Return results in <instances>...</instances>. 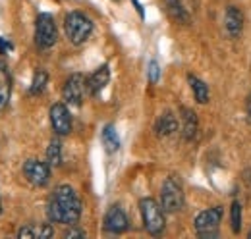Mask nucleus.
I'll list each match as a JSON object with an SVG mask.
<instances>
[{
    "label": "nucleus",
    "mask_w": 251,
    "mask_h": 239,
    "mask_svg": "<svg viewBox=\"0 0 251 239\" xmlns=\"http://www.w3.org/2000/svg\"><path fill=\"white\" fill-rule=\"evenodd\" d=\"M176 129H178V120H176V116H174L172 112H164V114L157 120L155 131H157L160 137H168V135H172Z\"/></svg>",
    "instance_id": "obj_14"
},
{
    "label": "nucleus",
    "mask_w": 251,
    "mask_h": 239,
    "mask_svg": "<svg viewBox=\"0 0 251 239\" xmlns=\"http://www.w3.org/2000/svg\"><path fill=\"white\" fill-rule=\"evenodd\" d=\"M246 110H248V118H250V121H251V93H250V96H248V100H246Z\"/></svg>",
    "instance_id": "obj_28"
},
{
    "label": "nucleus",
    "mask_w": 251,
    "mask_h": 239,
    "mask_svg": "<svg viewBox=\"0 0 251 239\" xmlns=\"http://www.w3.org/2000/svg\"><path fill=\"white\" fill-rule=\"evenodd\" d=\"M166 8H168V14L176 20V22H182V24H188L189 18H188V12L186 8L182 6V0H164Z\"/></svg>",
    "instance_id": "obj_18"
},
{
    "label": "nucleus",
    "mask_w": 251,
    "mask_h": 239,
    "mask_svg": "<svg viewBox=\"0 0 251 239\" xmlns=\"http://www.w3.org/2000/svg\"><path fill=\"white\" fill-rule=\"evenodd\" d=\"M24 176L35 187H45L50 179V164L31 158L24 164Z\"/></svg>",
    "instance_id": "obj_7"
},
{
    "label": "nucleus",
    "mask_w": 251,
    "mask_h": 239,
    "mask_svg": "<svg viewBox=\"0 0 251 239\" xmlns=\"http://www.w3.org/2000/svg\"><path fill=\"white\" fill-rule=\"evenodd\" d=\"M127 226H129V222H127V216H126L124 210L118 205L110 207L106 216H104V230L110 232V234H124Z\"/></svg>",
    "instance_id": "obj_10"
},
{
    "label": "nucleus",
    "mask_w": 251,
    "mask_h": 239,
    "mask_svg": "<svg viewBox=\"0 0 251 239\" xmlns=\"http://www.w3.org/2000/svg\"><path fill=\"white\" fill-rule=\"evenodd\" d=\"M188 81H189V85H191L195 100H197L199 104H207V102H209V87H207V83L201 81V79L195 77V75H188Z\"/></svg>",
    "instance_id": "obj_16"
},
{
    "label": "nucleus",
    "mask_w": 251,
    "mask_h": 239,
    "mask_svg": "<svg viewBox=\"0 0 251 239\" xmlns=\"http://www.w3.org/2000/svg\"><path fill=\"white\" fill-rule=\"evenodd\" d=\"M47 81H49V73L45 70H37L35 75H33V83L29 93L31 95H41L45 91V87H47Z\"/></svg>",
    "instance_id": "obj_20"
},
{
    "label": "nucleus",
    "mask_w": 251,
    "mask_h": 239,
    "mask_svg": "<svg viewBox=\"0 0 251 239\" xmlns=\"http://www.w3.org/2000/svg\"><path fill=\"white\" fill-rule=\"evenodd\" d=\"M160 205H162L164 212H178L184 207V189H182V183L174 176L166 178L162 183Z\"/></svg>",
    "instance_id": "obj_4"
},
{
    "label": "nucleus",
    "mask_w": 251,
    "mask_h": 239,
    "mask_svg": "<svg viewBox=\"0 0 251 239\" xmlns=\"http://www.w3.org/2000/svg\"><path fill=\"white\" fill-rule=\"evenodd\" d=\"M180 116H182V133H184V139H186V141L195 139V135H197V127H199L195 112L184 106V108H180Z\"/></svg>",
    "instance_id": "obj_13"
},
{
    "label": "nucleus",
    "mask_w": 251,
    "mask_h": 239,
    "mask_svg": "<svg viewBox=\"0 0 251 239\" xmlns=\"http://www.w3.org/2000/svg\"><path fill=\"white\" fill-rule=\"evenodd\" d=\"M47 214L50 222L74 226L81 216V201L75 189L70 185H58L49 199Z\"/></svg>",
    "instance_id": "obj_1"
},
{
    "label": "nucleus",
    "mask_w": 251,
    "mask_h": 239,
    "mask_svg": "<svg viewBox=\"0 0 251 239\" xmlns=\"http://www.w3.org/2000/svg\"><path fill=\"white\" fill-rule=\"evenodd\" d=\"M222 220V209L215 207V209H207L203 212L197 214L193 226H195V232L199 238L211 239L219 236V224Z\"/></svg>",
    "instance_id": "obj_5"
},
{
    "label": "nucleus",
    "mask_w": 251,
    "mask_h": 239,
    "mask_svg": "<svg viewBox=\"0 0 251 239\" xmlns=\"http://www.w3.org/2000/svg\"><path fill=\"white\" fill-rule=\"evenodd\" d=\"M10 93H12V77H10L6 64L0 62V108H4L8 104Z\"/></svg>",
    "instance_id": "obj_15"
},
{
    "label": "nucleus",
    "mask_w": 251,
    "mask_h": 239,
    "mask_svg": "<svg viewBox=\"0 0 251 239\" xmlns=\"http://www.w3.org/2000/svg\"><path fill=\"white\" fill-rule=\"evenodd\" d=\"M56 24L50 14H39L35 22V43L39 48H50L56 43Z\"/></svg>",
    "instance_id": "obj_6"
},
{
    "label": "nucleus",
    "mask_w": 251,
    "mask_h": 239,
    "mask_svg": "<svg viewBox=\"0 0 251 239\" xmlns=\"http://www.w3.org/2000/svg\"><path fill=\"white\" fill-rule=\"evenodd\" d=\"M248 238H250V239H251V232H250V234H248Z\"/></svg>",
    "instance_id": "obj_29"
},
{
    "label": "nucleus",
    "mask_w": 251,
    "mask_h": 239,
    "mask_svg": "<svg viewBox=\"0 0 251 239\" xmlns=\"http://www.w3.org/2000/svg\"><path fill=\"white\" fill-rule=\"evenodd\" d=\"M139 210H141V218H143V226L151 236H160L164 232V209L162 205H158L155 199L147 197L139 201Z\"/></svg>",
    "instance_id": "obj_2"
},
{
    "label": "nucleus",
    "mask_w": 251,
    "mask_h": 239,
    "mask_svg": "<svg viewBox=\"0 0 251 239\" xmlns=\"http://www.w3.org/2000/svg\"><path fill=\"white\" fill-rule=\"evenodd\" d=\"M50 125L56 131V135H68L72 131V116L66 104L56 102L50 106Z\"/></svg>",
    "instance_id": "obj_9"
},
{
    "label": "nucleus",
    "mask_w": 251,
    "mask_h": 239,
    "mask_svg": "<svg viewBox=\"0 0 251 239\" xmlns=\"http://www.w3.org/2000/svg\"><path fill=\"white\" fill-rule=\"evenodd\" d=\"M0 212H2V205H0Z\"/></svg>",
    "instance_id": "obj_30"
},
{
    "label": "nucleus",
    "mask_w": 251,
    "mask_h": 239,
    "mask_svg": "<svg viewBox=\"0 0 251 239\" xmlns=\"http://www.w3.org/2000/svg\"><path fill=\"white\" fill-rule=\"evenodd\" d=\"M133 2V6H135V10H137V14L141 16V18H145V12H143V8H141V4H139V0H131Z\"/></svg>",
    "instance_id": "obj_27"
},
{
    "label": "nucleus",
    "mask_w": 251,
    "mask_h": 239,
    "mask_svg": "<svg viewBox=\"0 0 251 239\" xmlns=\"http://www.w3.org/2000/svg\"><path fill=\"white\" fill-rule=\"evenodd\" d=\"M64 29L74 45H83L93 31V22L81 12H72L64 20Z\"/></svg>",
    "instance_id": "obj_3"
},
{
    "label": "nucleus",
    "mask_w": 251,
    "mask_h": 239,
    "mask_svg": "<svg viewBox=\"0 0 251 239\" xmlns=\"http://www.w3.org/2000/svg\"><path fill=\"white\" fill-rule=\"evenodd\" d=\"M158 77H160V70H158V64L155 60L149 62V81L151 83H157Z\"/></svg>",
    "instance_id": "obj_22"
},
{
    "label": "nucleus",
    "mask_w": 251,
    "mask_h": 239,
    "mask_svg": "<svg viewBox=\"0 0 251 239\" xmlns=\"http://www.w3.org/2000/svg\"><path fill=\"white\" fill-rule=\"evenodd\" d=\"M102 145L108 152H116L120 149V139H118V133L112 123L104 125V129H102Z\"/></svg>",
    "instance_id": "obj_17"
},
{
    "label": "nucleus",
    "mask_w": 251,
    "mask_h": 239,
    "mask_svg": "<svg viewBox=\"0 0 251 239\" xmlns=\"http://www.w3.org/2000/svg\"><path fill=\"white\" fill-rule=\"evenodd\" d=\"M230 222H232V232L240 234V228H242V205L238 201H234L232 207H230Z\"/></svg>",
    "instance_id": "obj_21"
},
{
    "label": "nucleus",
    "mask_w": 251,
    "mask_h": 239,
    "mask_svg": "<svg viewBox=\"0 0 251 239\" xmlns=\"http://www.w3.org/2000/svg\"><path fill=\"white\" fill-rule=\"evenodd\" d=\"M108 79H110V70H108V66L104 64V66H100V68H97L93 73L87 77V91H89V95H99L100 91L104 89V85L108 83Z\"/></svg>",
    "instance_id": "obj_12"
},
{
    "label": "nucleus",
    "mask_w": 251,
    "mask_h": 239,
    "mask_svg": "<svg viewBox=\"0 0 251 239\" xmlns=\"http://www.w3.org/2000/svg\"><path fill=\"white\" fill-rule=\"evenodd\" d=\"M8 50H12V45L6 39H0V54H6Z\"/></svg>",
    "instance_id": "obj_26"
},
{
    "label": "nucleus",
    "mask_w": 251,
    "mask_h": 239,
    "mask_svg": "<svg viewBox=\"0 0 251 239\" xmlns=\"http://www.w3.org/2000/svg\"><path fill=\"white\" fill-rule=\"evenodd\" d=\"M47 162L50 166H60L62 162V147H60V141L58 139H52L49 149H47Z\"/></svg>",
    "instance_id": "obj_19"
},
{
    "label": "nucleus",
    "mask_w": 251,
    "mask_h": 239,
    "mask_svg": "<svg viewBox=\"0 0 251 239\" xmlns=\"http://www.w3.org/2000/svg\"><path fill=\"white\" fill-rule=\"evenodd\" d=\"M18 238L20 239H33L37 238V230L31 228V226H24V228H20V232H18Z\"/></svg>",
    "instance_id": "obj_23"
},
{
    "label": "nucleus",
    "mask_w": 251,
    "mask_h": 239,
    "mask_svg": "<svg viewBox=\"0 0 251 239\" xmlns=\"http://www.w3.org/2000/svg\"><path fill=\"white\" fill-rule=\"evenodd\" d=\"M224 27H226V33L232 37V39H238L242 35V29H244V16L242 12L236 8V6H230L224 14Z\"/></svg>",
    "instance_id": "obj_11"
},
{
    "label": "nucleus",
    "mask_w": 251,
    "mask_h": 239,
    "mask_svg": "<svg viewBox=\"0 0 251 239\" xmlns=\"http://www.w3.org/2000/svg\"><path fill=\"white\" fill-rule=\"evenodd\" d=\"M64 238H66V239H72V238H85V232H81V230H75V228H72V230H66Z\"/></svg>",
    "instance_id": "obj_25"
},
{
    "label": "nucleus",
    "mask_w": 251,
    "mask_h": 239,
    "mask_svg": "<svg viewBox=\"0 0 251 239\" xmlns=\"http://www.w3.org/2000/svg\"><path fill=\"white\" fill-rule=\"evenodd\" d=\"M52 228L49 226V224H45V226H41V230H37V238L45 239V238H52Z\"/></svg>",
    "instance_id": "obj_24"
},
{
    "label": "nucleus",
    "mask_w": 251,
    "mask_h": 239,
    "mask_svg": "<svg viewBox=\"0 0 251 239\" xmlns=\"http://www.w3.org/2000/svg\"><path fill=\"white\" fill-rule=\"evenodd\" d=\"M87 89V79L81 75V73H74L68 77L66 85H64V100L68 104H74V106H79L83 102V93Z\"/></svg>",
    "instance_id": "obj_8"
}]
</instances>
